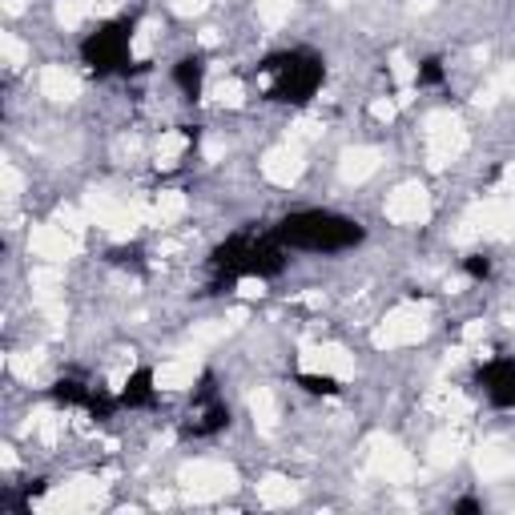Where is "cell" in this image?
<instances>
[{"instance_id":"cell-1","label":"cell","mask_w":515,"mask_h":515,"mask_svg":"<svg viewBox=\"0 0 515 515\" xmlns=\"http://www.w3.org/2000/svg\"><path fill=\"white\" fill-rule=\"evenodd\" d=\"M423 137H427V161L435 170H443L447 161L463 153L467 145V133H463V121L455 113H431L427 126H423Z\"/></svg>"},{"instance_id":"cell-2","label":"cell","mask_w":515,"mask_h":515,"mask_svg":"<svg viewBox=\"0 0 515 515\" xmlns=\"http://www.w3.org/2000/svg\"><path fill=\"white\" fill-rule=\"evenodd\" d=\"M181 492L197 503H210V500H222V495L234 487V471L226 463H214V459H197L189 467H181Z\"/></svg>"},{"instance_id":"cell-3","label":"cell","mask_w":515,"mask_h":515,"mask_svg":"<svg viewBox=\"0 0 515 515\" xmlns=\"http://www.w3.org/2000/svg\"><path fill=\"white\" fill-rule=\"evenodd\" d=\"M427 335V310L415 302L395 306V310L383 319V327L375 330V346L379 351H395V346H411Z\"/></svg>"},{"instance_id":"cell-4","label":"cell","mask_w":515,"mask_h":515,"mask_svg":"<svg viewBox=\"0 0 515 515\" xmlns=\"http://www.w3.org/2000/svg\"><path fill=\"white\" fill-rule=\"evenodd\" d=\"M367 467L375 471L379 479H387V484H411L415 479L411 451H403V447H398L395 439H387V435H375L367 443Z\"/></svg>"},{"instance_id":"cell-5","label":"cell","mask_w":515,"mask_h":515,"mask_svg":"<svg viewBox=\"0 0 515 515\" xmlns=\"http://www.w3.org/2000/svg\"><path fill=\"white\" fill-rule=\"evenodd\" d=\"M387 218L395 226H419V222L431 218V194L419 186V181H406L395 194L387 197Z\"/></svg>"},{"instance_id":"cell-6","label":"cell","mask_w":515,"mask_h":515,"mask_svg":"<svg viewBox=\"0 0 515 515\" xmlns=\"http://www.w3.org/2000/svg\"><path fill=\"white\" fill-rule=\"evenodd\" d=\"M262 178L278 189H290L302 178V145L298 141H282L262 157Z\"/></svg>"},{"instance_id":"cell-7","label":"cell","mask_w":515,"mask_h":515,"mask_svg":"<svg viewBox=\"0 0 515 515\" xmlns=\"http://www.w3.org/2000/svg\"><path fill=\"white\" fill-rule=\"evenodd\" d=\"M29 250L40 258V262H65V258H73L81 250V238L69 234L65 226H32L29 234Z\"/></svg>"},{"instance_id":"cell-8","label":"cell","mask_w":515,"mask_h":515,"mask_svg":"<svg viewBox=\"0 0 515 515\" xmlns=\"http://www.w3.org/2000/svg\"><path fill=\"white\" fill-rule=\"evenodd\" d=\"M302 371L322 379H351L354 375V359L343 351V346H306L302 351Z\"/></svg>"},{"instance_id":"cell-9","label":"cell","mask_w":515,"mask_h":515,"mask_svg":"<svg viewBox=\"0 0 515 515\" xmlns=\"http://www.w3.org/2000/svg\"><path fill=\"white\" fill-rule=\"evenodd\" d=\"M101 503V487L89 484V479H77V484H61L48 492V500H40L45 511H85Z\"/></svg>"},{"instance_id":"cell-10","label":"cell","mask_w":515,"mask_h":515,"mask_svg":"<svg viewBox=\"0 0 515 515\" xmlns=\"http://www.w3.org/2000/svg\"><path fill=\"white\" fill-rule=\"evenodd\" d=\"M476 471L484 479H508V476H515V447L500 443V439L484 443L476 451Z\"/></svg>"},{"instance_id":"cell-11","label":"cell","mask_w":515,"mask_h":515,"mask_svg":"<svg viewBox=\"0 0 515 515\" xmlns=\"http://www.w3.org/2000/svg\"><path fill=\"white\" fill-rule=\"evenodd\" d=\"M379 165H383V157H379V149L371 145H354L343 153V161H338V173H343L346 186H362L367 178H375Z\"/></svg>"},{"instance_id":"cell-12","label":"cell","mask_w":515,"mask_h":515,"mask_svg":"<svg viewBox=\"0 0 515 515\" xmlns=\"http://www.w3.org/2000/svg\"><path fill=\"white\" fill-rule=\"evenodd\" d=\"M40 93H45L48 101H77L81 81H77V73H69L65 65H45V69H40Z\"/></svg>"},{"instance_id":"cell-13","label":"cell","mask_w":515,"mask_h":515,"mask_svg":"<svg viewBox=\"0 0 515 515\" xmlns=\"http://www.w3.org/2000/svg\"><path fill=\"white\" fill-rule=\"evenodd\" d=\"M197 379V359H170L153 371V383L161 390H186Z\"/></svg>"},{"instance_id":"cell-14","label":"cell","mask_w":515,"mask_h":515,"mask_svg":"<svg viewBox=\"0 0 515 515\" xmlns=\"http://www.w3.org/2000/svg\"><path fill=\"white\" fill-rule=\"evenodd\" d=\"M463 447H467V439H463V431H439L435 439H431V451H427V459H431V467H451V463H459V455H463Z\"/></svg>"},{"instance_id":"cell-15","label":"cell","mask_w":515,"mask_h":515,"mask_svg":"<svg viewBox=\"0 0 515 515\" xmlns=\"http://www.w3.org/2000/svg\"><path fill=\"white\" fill-rule=\"evenodd\" d=\"M250 419L258 423V431H274L278 427V398L270 387H258L250 395Z\"/></svg>"},{"instance_id":"cell-16","label":"cell","mask_w":515,"mask_h":515,"mask_svg":"<svg viewBox=\"0 0 515 515\" xmlns=\"http://www.w3.org/2000/svg\"><path fill=\"white\" fill-rule=\"evenodd\" d=\"M427 406L435 415H443V419H459V415L471 411V398H463L459 390H451V387H439L427 395Z\"/></svg>"},{"instance_id":"cell-17","label":"cell","mask_w":515,"mask_h":515,"mask_svg":"<svg viewBox=\"0 0 515 515\" xmlns=\"http://www.w3.org/2000/svg\"><path fill=\"white\" fill-rule=\"evenodd\" d=\"M181 214H186V197H181L178 189L157 194L153 205H149V222H153V226H170V222H178Z\"/></svg>"},{"instance_id":"cell-18","label":"cell","mask_w":515,"mask_h":515,"mask_svg":"<svg viewBox=\"0 0 515 515\" xmlns=\"http://www.w3.org/2000/svg\"><path fill=\"white\" fill-rule=\"evenodd\" d=\"M294 484L290 479H282V476H266L262 484H258V500L266 503V508H290L294 503Z\"/></svg>"},{"instance_id":"cell-19","label":"cell","mask_w":515,"mask_h":515,"mask_svg":"<svg viewBox=\"0 0 515 515\" xmlns=\"http://www.w3.org/2000/svg\"><path fill=\"white\" fill-rule=\"evenodd\" d=\"M186 145H189V137L186 133H161V141H157V165L161 170H170V165H178V157L186 153Z\"/></svg>"},{"instance_id":"cell-20","label":"cell","mask_w":515,"mask_h":515,"mask_svg":"<svg viewBox=\"0 0 515 515\" xmlns=\"http://www.w3.org/2000/svg\"><path fill=\"white\" fill-rule=\"evenodd\" d=\"M89 16V8H85V0H57V24H61L65 32H73L81 21Z\"/></svg>"},{"instance_id":"cell-21","label":"cell","mask_w":515,"mask_h":515,"mask_svg":"<svg viewBox=\"0 0 515 515\" xmlns=\"http://www.w3.org/2000/svg\"><path fill=\"white\" fill-rule=\"evenodd\" d=\"M8 371H13L21 383H32V375L40 371V354L37 351H21V354H8Z\"/></svg>"},{"instance_id":"cell-22","label":"cell","mask_w":515,"mask_h":515,"mask_svg":"<svg viewBox=\"0 0 515 515\" xmlns=\"http://www.w3.org/2000/svg\"><path fill=\"white\" fill-rule=\"evenodd\" d=\"M226 335H230V322H218V319H214V322H197V327H194V343L197 346H214V343H222Z\"/></svg>"},{"instance_id":"cell-23","label":"cell","mask_w":515,"mask_h":515,"mask_svg":"<svg viewBox=\"0 0 515 515\" xmlns=\"http://www.w3.org/2000/svg\"><path fill=\"white\" fill-rule=\"evenodd\" d=\"M242 93H246L242 81H234V77H230V81H218V85H214V101H218V105H230V109H238V105H242Z\"/></svg>"},{"instance_id":"cell-24","label":"cell","mask_w":515,"mask_h":515,"mask_svg":"<svg viewBox=\"0 0 515 515\" xmlns=\"http://www.w3.org/2000/svg\"><path fill=\"white\" fill-rule=\"evenodd\" d=\"M0 48H4V65H8V69H21L24 57H29V48H24L13 32H4V37H0Z\"/></svg>"},{"instance_id":"cell-25","label":"cell","mask_w":515,"mask_h":515,"mask_svg":"<svg viewBox=\"0 0 515 515\" xmlns=\"http://www.w3.org/2000/svg\"><path fill=\"white\" fill-rule=\"evenodd\" d=\"M390 73H395V81H398V85H411V81H415V65L406 61L403 53H395V57H390Z\"/></svg>"},{"instance_id":"cell-26","label":"cell","mask_w":515,"mask_h":515,"mask_svg":"<svg viewBox=\"0 0 515 515\" xmlns=\"http://www.w3.org/2000/svg\"><path fill=\"white\" fill-rule=\"evenodd\" d=\"M16 197H21V173H16L13 161H4V202L13 205Z\"/></svg>"},{"instance_id":"cell-27","label":"cell","mask_w":515,"mask_h":515,"mask_svg":"<svg viewBox=\"0 0 515 515\" xmlns=\"http://www.w3.org/2000/svg\"><path fill=\"white\" fill-rule=\"evenodd\" d=\"M495 89H500L503 97H515V65H503L500 73H495V81H492Z\"/></svg>"},{"instance_id":"cell-28","label":"cell","mask_w":515,"mask_h":515,"mask_svg":"<svg viewBox=\"0 0 515 515\" xmlns=\"http://www.w3.org/2000/svg\"><path fill=\"white\" fill-rule=\"evenodd\" d=\"M205 8V0H173V13L178 16H197Z\"/></svg>"},{"instance_id":"cell-29","label":"cell","mask_w":515,"mask_h":515,"mask_svg":"<svg viewBox=\"0 0 515 515\" xmlns=\"http://www.w3.org/2000/svg\"><path fill=\"white\" fill-rule=\"evenodd\" d=\"M371 113H375L379 121H390V118H395V101H375V105H371Z\"/></svg>"},{"instance_id":"cell-30","label":"cell","mask_w":515,"mask_h":515,"mask_svg":"<svg viewBox=\"0 0 515 515\" xmlns=\"http://www.w3.org/2000/svg\"><path fill=\"white\" fill-rule=\"evenodd\" d=\"M85 8H89V13H109L113 0H85Z\"/></svg>"}]
</instances>
